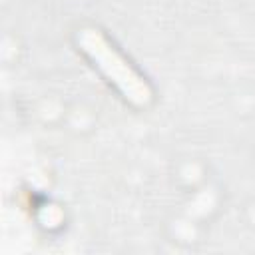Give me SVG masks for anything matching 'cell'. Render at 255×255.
I'll return each instance as SVG.
<instances>
[{
	"mask_svg": "<svg viewBox=\"0 0 255 255\" xmlns=\"http://www.w3.org/2000/svg\"><path fill=\"white\" fill-rule=\"evenodd\" d=\"M78 44L82 50L98 64V68L116 84V88L135 106H145L151 100V90L147 82L110 46V42L94 28H84L78 32Z\"/></svg>",
	"mask_w": 255,
	"mask_h": 255,
	"instance_id": "cell-1",
	"label": "cell"
}]
</instances>
